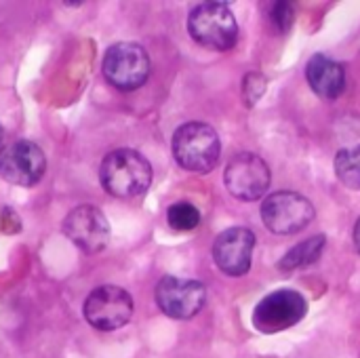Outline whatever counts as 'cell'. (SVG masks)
<instances>
[{"label":"cell","instance_id":"6da1fadb","mask_svg":"<svg viewBox=\"0 0 360 358\" xmlns=\"http://www.w3.org/2000/svg\"><path fill=\"white\" fill-rule=\"evenodd\" d=\"M99 179L108 194L118 198H135L150 188L152 167L139 152L120 148L103 158L99 167Z\"/></svg>","mask_w":360,"mask_h":358},{"label":"cell","instance_id":"7a4b0ae2","mask_svg":"<svg viewBox=\"0 0 360 358\" xmlns=\"http://www.w3.org/2000/svg\"><path fill=\"white\" fill-rule=\"evenodd\" d=\"M219 154V137L215 129L205 122H186L173 135V156L186 171L209 173L215 169Z\"/></svg>","mask_w":360,"mask_h":358},{"label":"cell","instance_id":"3957f363","mask_svg":"<svg viewBox=\"0 0 360 358\" xmlns=\"http://www.w3.org/2000/svg\"><path fill=\"white\" fill-rule=\"evenodd\" d=\"M190 36L213 51H228L238 40V23L232 11L221 2H202L188 17Z\"/></svg>","mask_w":360,"mask_h":358},{"label":"cell","instance_id":"277c9868","mask_svg":"<svg viewBox=\"0 0 360 358\" xmlns=\"http://www.w3.org/2000/svg\"><path fill=\"white\" fill-rule=\"evenodd\" d=\"M103 76L120 91L139 89L150 76V57L146 49L137 42L112 44L103 55Z\"/></svg>","mask_w":360,"mask_h":358},{"label":"cell","instance_id":"5b68a950","mask_svg":"<svg viewBox=\"0 0 360 358\" xmlns=\"http://www.w3.org/2000/svg\"><path fill=\"white\" fill-rule=\"evenodd\" d=\"M133 298L116 285H103L89 293L84 302V319L99 331H116L133 319Z\"/></svg>","mask_w":360,"mask_h":358},{"label":"cell","instance_id":"8992f818","mask_svg":"<svg viewBox=\"0 0 360 358\" xmlns=\"http://www.w3.org/2000/svg\"><path fill=\"white\" fill-rule=\"evenodd\" d=\"M308 312L306 298L293 289H281L266 295L253 312V325L262 333H281L297 325Z\"/></svg>","mask_w":360,"mask_h":358},{"label":"cell","instance_id":"52a82bcc","mask_svg":"<svg viewBox=\"0 0 360 358\" xmlns=\"http://www.w3.org/2000/svg\"><path fill=\"white\" fill-rule=\"evenodd\" d=\"M262 219L274 234H293L314 219L312 203L297 192H274L262 205Z\"/></svg>","mask_w":360,"mask_h":358},{"label":"cell","instance_id":"ba28073f","mask_svg":"<svg viewBox=\"0 0 360 358\" xmlns=\"http://www.w3.org/2000/svg\"><path fill=\"white\" fill-rule=\"evenodd\" d=\"M46 171L44 152L27 139L13 141L0 148V177L8 184L32 188Z\"/></svg>","mask_w":360,"mask_h":358},{"label":"cell","instance_id":"9c48e42d","mask_svg":"<svg viewBox=\"0 0 360 358\" xmlns=\"http://www.w3.org/2000/svg\"><path fill=\"white\" fill-rule=\"evenodd\" d=\"M207 302V289L194 279L165 276L156 285V304L158 308L177 321L196 317Z\"/></svg>","mask_w":360,"mask_h":358},{"label":"cell","instance_id":"30bf717a","mask_svg":"<svg viewBox=\"0 0 360 358\" xmlns=\"http://www.w3.org/2000/svg\"><path fill=\"white\" fill-rule=\"evenodd\" d=\"M224 184L234 198L251 203L266 194L270 186V169L264 158L245 152L228 162Z\"/></svg>","mask_w":360,"mask_h":358},{"label":"cell","instance_id":"8fae6325","mask_svg":"<svg viewBox=\"0 0 360 358\" xmlns=\"http://www.w3.org/2000/svg\"><path fill=\"white\" fill-rule=\"evenodd\" d=\"M63 234L82 251V253H99L105 249L110 241V222L101 213V209L93 205H80L68 213L63 219Z\"/></svg>","mask_w":360,"mask_h":358},{"label":"cell","instance_id":"7c38bea8","mask_svg":"<svg viewBox=\"0 0 360 358\" xmlns=\"http://www.w3.org/2000/svg\"><path fill=\"white\" fill-rule=\"evenodd\" d=\"M255 236L249 228H230L215 238L213 260L228 276H243L251 268Z\"/></svg>","mask_w":360,"mask_h":358},{"label":"cell","instance_id":"4fadbf2b","mask_svg":"<svg viewBox=\"0 0 360 358\" xmlns=\"http://www.w3.org/2000/svg\"><path fill=\"white\" fill-rule=\"evenodd\" d=\"M306 76H308V82H310L312 91L323 99H335L346 89V72H344V68L335 59H331V57H327L323 53H316L308 61Z\"/></svg>","mask_w":360,"mask_h":358},{"label":"cell","instance_id":"5bb4252c","mask_svg":"<svg viewBox=\"0 0 360 358\" xmlns=\"http://www.w3.org/2000/svg\"><path fill=\"white\" fill-rule=\"evenodd\" d=\"M327 247V238L325 236H312L304 243H300L297 247H293L278 264V268L283 272H291V270H297V268H304L308 264H314L323 251Z\"/></svg>","mask_w":360,"mask_h":358},{"label":"cell","instance_id":"9a60e30c","mask_svg":"<svg viewBox=\"0 0 360 358\" xmlns=\"http://www.w3.org/2000/svg\"><path fill=\"white\" fill-rule=\"evenodd\" d=\"M335 173L344 186L360 190V143L342 150L335 156Z\"/></svg>","mask_w":360,"mask_h":358},{"label":"cell","instance_id":"2e32d148","mask_svg":"<svg viewBox=\"0 0 360 358\" xmlns=\"http://www.w3.org/2000/svg\"><path fill=\"white\" fill-rule=\"evenodd\" d=\"M167 219H169V226L177 232H190L194 230L198 224H200V213L198 209L192 205V203H175L169 207L167 211Z\"/></svg>","mask_w":360,"mask_h":358},{"label":"cell","instance_id":"e0dca14e","mask_svg":"<svg viewBox=\"0 0 360 358\" xmlns=\"http://www.w3.org/2000/svg\"><path fill=\"white\" fill-rule=\"evenodd\" d=\"M264 91H266V80H264L262 74H249V76L245 78L243 93H245L249 106H253V103L264 95Z\"/></svg>","mask_w":360,"mask_h":358},{"label":"cell","instance_id":"ac0fdd59","mask_svg":"<svg viewBox=\"0 0 360 358\" xmlns=\"http://www.w3.org/2000/svg\"><path fill=\"white\" fill-rule=\"evenodd\" d=\"M293 6L289 2H276L274 4V11H272V19L276 23V27H281L283 32L291 27L293 23Z\"/></svg>","mask_w":360,"mask_h":358},{"label":"cell","instance_id":"d6986e66","mask_svg":"<svg viewBox=\"0 0 360 358\" xmlns=\"http://www.w3.org/2000/svg\"><path fill=\"white\" fill-rule=\"evenodd\" d=\"M0 226L4 228V232H19V228H21L19 217H17L11 209H4L2 219H0Z\"/></svg>","mask_w":360,"mask_h":358},{"label":"cell","instance_id":"ffe728a7","mask_svg":"<svg viewBox=\"0 0 360 358\" xmlns=\"http://www.w3.org/2000/svg\"><path fill=\"white\" fill-rule=\"evenodd\" d=\"M354 245H356V249H359L360 253V219L356 222V228H354Z\"/></svg>","mask_w":360,"mask_h":358},{"label":"cell","instance_id":"44dd1931","mask_svg":"<svg viewBox=\"0 0 360 358\" xmlns=\"http://www.w3.org/2000/svg\"><path fill=\"white\" fill-rule=\"evenodd\" d=\"M2 137H4V131H2V124H0V141H2Z\"/></svg>","mask_w":360,"mask_h":358}]
</instances>
